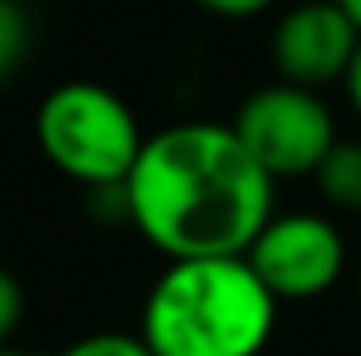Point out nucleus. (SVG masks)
<instances>
[{"label": "nucleus", "mask_w": 361, "mask_h": 356, "mask_svg": "<svg viewBox=\"0 0 361 356\" xmlns=\"http://www.w3.org/2000/svg\"><path fill=\"white\" fill-rule=\"evenodd\" d=\"M122 197L135 231L169 265L244 256L273 218V177L219 122H180L152 134Z\"/></svg>", "instance_id": "1"}, {"label": "nucleus", "mask_w": 361, "mask_h": 356, "mask_svg": "<svg viewBox=\"0 0 361 356\" xmlns=\"http://www.w3.org/2000/svg\"><path fill=\"white\" fill-rule=\"evenodd\" d=\"M277 327V298L244 256L173 260L156 276L139 336L152 356H261Z\"/></svg>", "instance_id": "2"}, {"label": "nucleus", "mask_w": 361, "mask_h": 356, "mask_svg": "<svg viewBox=\"0 0 361 356\" xmlns=\"http://www.w3.org/2000/svg\"><path fill=\"white\" fill-rule=\"evenodd\" d=\"M34 134L55 172L89 189H122L147 143L135 109L92 80H68L47 92Z\"/></svg>", "instance_id": "3"}, {"label": "nucleus", "mask_w": 361, "mask_h": 356, "mask_svg": "<svg viewBox=\"0 0 361 356\" xmlns=\"http://www.w3.org/2000/svg\"><path fill=\"white\" fill-rule=\"evenodd\" d=\"M231 130L273 180L315 177L324 155L336 147V122L324 96L294 84L257 89L240 105Z\"/></svg>", "instance_id": "4"}, {"label": "nucleus", "mask_w": 361, "mask_h": 356, "mask_svg": "<svg viewBox=\"0 0 361 356\" xmlns=\"http://www.w3.org/2000/svg\"><path fill=\"white\" fill-rule=\"evenodd\" d=\"M244 260L277 302H307L328 293L345 276L349 248L332 218L294 210V214H273L265 231L252 239V248L244 252Z\"/></svg>", "instance_id": "5"}, {"label": "nucleus", "mask_w": 361, "mask_h": 356, "mask_svg": "<svg viewBox=\"0 0 361 356\" xmlns=\"http://www.w3.org/2000/svg\"><path fill=\"white\" fill-rule=\"evenodd\" d=\"M269 46L281 84L315 92L332 80H345L361 46V30L336 0H307L273 25Z\"/></svg>", "instance_id": "6"}, {"label": "nucleus", "mask_w": 361, "mask_h": 356, "mask_svg": "<svg viewBox=\"0 0 361 356\" xmlns=\"http://www.w3.org/2000/svg\"><path fill=\"white\" fill-rule=\"evenodd\" d=\"M315 189H319V197L332 210L361 214V143L357 139H336V147L315 168Z\"/></svg>", "instance_id": "7"}, {"label": "nucleus", "mask_w": 361, "mask_h": 356, "mask_svg": "<svg viewBox=\"0 0 361 356\" xmlns=\"http://www.w3.org/2000/svg\"><path fill=\"white\" fill-rule=\"evenodd\" d=\"M30 51V21L17 0H0V84L21 68Z\"/></svg>", "instance_id": "8"}, {"label": "nucleus", "mask_w": 361, "mask_h": 356, "mask_svg": "<svg viewBox=\"0 0 361 356\" xmlns=\"http://www.w3.org/2000/svg\"><path fill=\"white\" fill-rule=\"evenodd\" d=\"M55 356H152V348L143 344V336H130V331H92L72 340Z\"/></svg>", "instance_id": "9"}, {"label": "nucleus", "mask_w": 361, "mask_h": 356, "mask_svg": "<svg viewBox=\"0 0 361 356\" xmlns=\"http://www.w3.org/2000/svg\"><path fill=\"white\" fill-rule=\"evenodd\" d=\"M21 319H25V289L8 268H0V348L13 340Z\"/></svg>", "instance_id": "10"}, {"label": "nucleus", "mask_w": 361, "mask_h": 356, "mask_svg": "<svg viewBox=\"0 0 361 356\" xmlns=\"http://www.w3.org/2000/svg\"><path fill=\"white\" fill-rule=\"evenodd\" d=\"M202 4L206 13H219V17H252V13H265L273 0H193Z\"/></svg>", "instance_id": "11"}, {"label": "nucleus", "mask_w": 361, "mask_h": 356, "mask_svg": "<svg viewBox=\"0 0 361 356\" xmlns=\"http://www.w3.org/2000/svg\"><path fill=\"white\" fill-rule=\"evenodd\" d=\"M345 92H349V105L357 109V117H361V46L353 55V63H349V72H345Z\"/></svg>", "instance_id": "12"}, {"label": "nucleus", "mask_w": 361, "mask_h": 356, "mask_svg": "<svg viewBox=\"0 0 361 356\" xmlns=\"http://www.w3.org/2000/svg\"><path fill=\"white\" fill-rule=\"evenodd\" d=\"M336 4H341V8L349 13V21H353V25L361 30V0H336Z\"/></svg>", "instance_id": "13"}, {"label": "nucleus", "mask_w": 361, "mask_h": 356, "mask_svg": "<svg viewBox=\"0 0 361 356\" xmlns=\"http://www.w3.org/2000/svg\"><path fill=\"white\" fill-rule=\"evenodd\" d=\"M0 356H30V352H21V348H13V344H4V348H0Z\"/></svg>", "instance_id": "14"}, {"label": "nucleus", "mask_w": 361, "mask_h": 356, "mask_svg": "<svg viewBox=\"0 0 361 356\" xmlns=\"http://www.w3.org/2000/svg\"><path fill=\"white\" fill-rule=\"evenodd\" d=\"M357 298H361V268H357Z\"/></svg>", "instance_id": "15"}]
</instances>
